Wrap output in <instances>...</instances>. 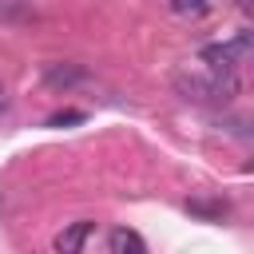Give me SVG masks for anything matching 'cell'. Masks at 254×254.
Segmentation results:
<instances>
[{
  "label": "cell",
  "mask_w": 254,
  "mask_h": 254,
  "mask_svg": "<svg viewBox=\"0 0 254 254\" xmlns=\"http://www.w3.org/2000/svg\"><path fill=\"white\" fill-rule=\"evenodd\" d=\"M91 226L95 222H87V218H79V222H67L60 234H56V254H79L83 250V242H87V234H91Z\"/></svg>",
  "instance_id": "4"
},
{
  "label": "cell",
  "mask_w": 254,
  "mask_h": 254,
  "mask_svg": "<svg viewBox=\"0 0 254 254\" xmlns=\"http://www.w3.org/2000/svg\"><path fill=\"white\" fill-rule=\"evenodd\" d=\"M111 254H147V242L139 238V230L115 226V230H111Z\"/></svg>",
  "instance_id": "5"
},
{
  "label": "cell",
  "mask_w": 254,
  "mask_h": 254,
  "mask_svg": "<svg viewBox=\"0 0 254 254\" xmlns=\"http://www.w3.org/2000/svg\"><path fill=\"white\" fill-rule=\"evenodd\" d=\"M175 87L183 99L190 103H206V107H222L238 95V75H210V71H175Z\"/></svg>",
  "instance_id": "1"
},
{
  "label": "cell",
  "mask_w": 254,
  "mask_h": 254,
  "mask_svg": "<svg viewBox=\"0 0 254 254\" xmlns=\"http://www.w3.org/2000/svg\"><path fill=\"white\" fill-rule=\"evenodd\" d=\"M64 123H83V111H56L44 119V127H64Z\"/></svg>",
  "instance_id": "7"
},
{
  "label": "cell",
  "mask_w": 254,
  "mask_h": 254,
  "mask_svg": "<svg viewBox=\"0 0 254 254\" xmlns=\"http://www.w3.org/2000/svg\"><path fill=\"white\" fill-rule=\"evenodd\" d=\"M44 83L56 87V91H67V87L91 83V75H87L83 64H48V67H44Z\"/></svg>",
  "instance_id": "3"
},
{
  "label": "cell",
  "mask_w": 254,
  "mask_h": 254,
  "mask_svg": "<svg viewBox=\"0 0 254 254\" xmlns=\"http://www.w3.org/2000/svg\"><path fill=\"white\" fill-rule=\"evenodd\" d=\"M4 111H8V87L0 83V115H4Z\"/></svg>",
  "instance_id": "9"
},
{
  "label": "cell",
  "mask_w": 254,
  "mask_h": 254,
  "mask_svg": "<svg viewBox=\"0 0 254 254\" xmlns=\"http://www.w3.org/2000/svg\"><path fill=\"white\" fill-rule=\"evenodd\" d=\"M187 210L198 214V218H222L226 214V202L222 198H187Z\"/></svg>",
  "instance_id": "6"
},
{
  "label": "cell",
  "mask_w": 254,
  "mask_h": 254,
  "mask_svg": "<svg viewBox=\"0 0 254 254\" xmlns=\"http://www.w3.org/2000/svg\"><path fill=\"white\" fill-rule=\"evenodd\" d=\"M171 12L175 16H206L210 4H171Z\"/></svg>",
  "instance_id": "8"
},
{
  "label": "cell",
  "mask_w": 254,
  "mask_h": 254,
  "mask_svg": "<svg viewBox=\"0 0 254 254\" xmlns=\"http://www.w3.org/2000/svg\"><path fill=\"white\" fill-rule=\"evenodd\" d=\"M246 52H254V36H250V32H238V36L226 40V44H206V48L198 52V60L206 64L210 75H234L238 60H242Z\"/></svg>",
  "instance_id": "2"
}]
</instances>
